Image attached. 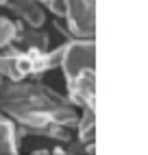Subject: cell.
<instances>
[{
	"instance_id": "1",
	"label": "cell",
	"mask_w": 148,
	"mask_h": 155,
	"mask_svg": "<svg viewBox=\"0 0 148 155\" xmlns=\"http://www.w3.org/2000/svg\"><path fill=\"white\" fill-rule=\"evenodd\" d=\"M0 109L13 120L20 136L31 133L55 142H70L79 118V111L68 96L37 79H2Z\"/></svg>"
},
{
	"instance_id": "2",
	"label": "cell",
	"mask_w": 148,
	"mask_h": 155,
	"mask_svg": "<svg viewBox=\"0 0 148 155\" xmlns=\"http://www.w3.org/2000/svg\"><path fill=\"white\" fill-rule=\"evenodd\" d=\"M59 68L63 70L68 98L72 105H96V42L70 37L63 44Z\"/></svg>"
},
{
	"instance_id": "3",
	"label": "cell",
	"mask_w": 148,
	"mask_h": 155,
	"mask_svg": "<svg viewBox=\"0 0 148 155\" xmlns=\"http://www.w3.org/2000/svg\"><path fill=\"white\" fill-rule=\"evenodd\" d=\"M66 5V31L70 37H96V0H63Z\"/></svg>"
},
{
	"instance_id": "4",
	"label": "cell",
	"mask_w": 148,
	"mask_h": 155,
	"mask_svg": "<svg viewBox=\"0 0 148 155\" xmlns=\"http://www.w3.org/2000/svg\"><path fill=\"white\" fill-rule=\"evenodd\" d=\"M2 7H7L13 13V18L26 26L41 28L46 22V11L37 0H7Z\"/></svg>"
},
{
	"instance_id": "5",
	"label": "cell",
	"mask_w": 148,
	"mask_h": 155,
	"mask_svg": "<svg viewBox=\"0 0 148 155\" xmlns=\"http://www.w3.org/2000/svg\"><path fill=\"white\" fill-rule=\"evenodd\" d=\"M11 44H15L18 48H48L50 35L35 26H26L20 20H15V37Z\"/></svg>"
},
{
	"instance_id": "6",
	"label": "cell",
	"mask_w": 148,
	"mask_h": 155,
	"mask_svg": "<svg viewBox=\"0 0 148 155\" xmlns=\"http://www.w3.org/2000/svg\"><path fill=\"white\" fill-rule=\"evenodd\" d=\"M20 140H22V136L18 133V127L13 125V120L0 109V155L18 153Z\"/></svg>"
},
{
	"instance_id": "7",
	"label": "cell",
	"mask_w": 148,
	"mask_h": 155,
	"mask_svg": "<svg viewBox=\"0 0 148 155\" xmlns=\"http://www.w3.org/2000/svg\"><path fill=\"white\" fill-rule=\"evenodd\" d=\"M96 105H85L81 107L83 114H79L76 125H74V131L81 142H96Z\"/></svg>"
},
{
	"instance_id": "8",
	"label": "cell",
	"mask_w": 148,
	"mask_h": 155,
	"mask_svg": "<svg viewBox=\"0 0 148 155\" xmlns=\"http://www.w3.org/2000/svg\"><path fill=\"white\" fill-rule=\"evenodd\" d=\"M0 79L20 81V74H18V46L15 44H9L7 48L0 50Z\"/></svg>"
},
{
	"instance_id": "9",
	"label": "cell",
	"mask_w": 148,
	"mask_h": 155,
	"mask_svg": "<svg viewBox=\"0 0 148 155\" xmlns=\"http://www.w3.org/2000/svg\"><path fill=\"white\" fill-rule=\"evenodd\" d=\"M13 37H15V20L0 15V50L11 44Z\"/></svg>"
},
{
	"instance_id": "10",
	"label": "cell",
	"mask_w": 148,
	"mask_h": 155,
	"mask_svg": "<svg viewBox=\"0 0 148 155\" xmlns=\"http://www.w3.org/2000/svg\"><path fill=\"white\" fill-rule=\"evenodd\" d=\"M37 2H39V5H50L52 0H37Z\"/></svg>"
},
{
	"instance_id": "11",
	"label": "cell",
	"mask_w": 148,
	"mask_h": 155,
	"mask_svg": "<svg viewBox=\"0 0 148 155\" xmlns=\"http://www.w3.org/2000/svg\"><path fill=\"white\" fill-rule=\"evenodd\" d=\"M5 2H7V0H0V7H2V5H5Z\"/></svg>"
},
{
	"instance_id": "12",
	"label": "cell",
	"mask_w": 148,
	"mask_h": 155,
	"mask_svg": "<svg viewBox=\"0 0 148 155\" xmlns=\"http://www.w3.org/2000/svg\"><path fill=\"white\" fill-rule=\"evenodd\" d=\"M0 81H2V79H0Z\"/></svg>"
}]
</instances>
